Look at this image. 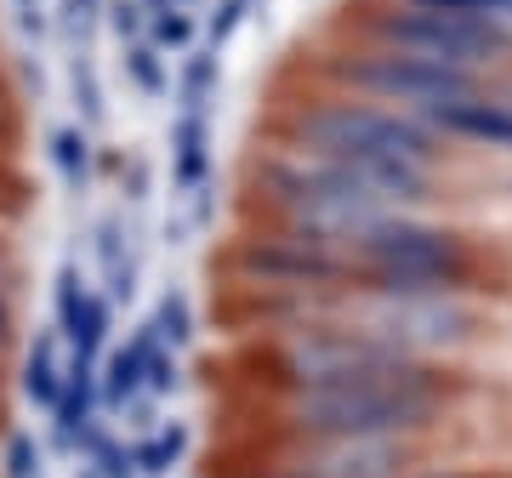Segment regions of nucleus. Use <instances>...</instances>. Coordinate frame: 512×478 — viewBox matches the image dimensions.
<instances>
[{
	"label": "nucleus",
	"mask_w": 512,
	"mask_h": 478,
	"mask_svg": "<svg viewBox=\"0 0 512 478\" xmlns=\"http://www.w3.org/2000/svg\"><path fill=\"white\" fill-rule=\"evenodd\" d=\"M274 137L308 148V154H325L336 166L370 171L382 183L416 188L427 200H450V188L467 166L444 137L421 126L416 114L370 103V97L342 92V86H319V80H313V92L285 103Z\"/></svg>",
	"instance_id": "obj_1"
},
{
	"label": "nucleus",
	"mask_w": 512,
	"mask_h": 478,
	"mask_svg": "<svg viewBox=\"0 0 512 478\" xmlns=\"http://www.w3.org/2000/svg\"><path fill=\"white\" fill-rule=\"evenodd\" d=\"M427 205H450V200H427L416 188L336 166L325 154H308V148L279 143V137L251 171V222L296 228V234L313 239H359L370 228H382L387 217L427 211Z\"/></svg>",
	"instance_id": "obj_2"
},
{
	"label": "nucleus",
	"mask_w": 512,
	"mask_h": 478,
	"mask_svg": "<svg viewBox=\"0 0 512 478\" xmlns=\"http://www.w3.org/2000/svg\"><path fill=\"white\" fill-rule=\"evenodd\" d=\"M336 251H342V291H495L490 239L456 205L387 217L359 239H336Z\"/></svg>",
	"instance_id": "obj_3"
},
{
	"label": "nucleus",
	"mask_w": 512,
	"mask_h": 478,
	"mask_svg": "<svg viewBox=\"0 0 512 478\" xmlns=\"http://www.w3.org/2000/svg\"><path fill=\"white\" fill-rule=\"evenodd\" d=\"M353 35L393 46L404 57H427V63H456V69H490L512 74V35L484 18H461V12H433L416 0H365Z\"/></svg>",
	"instance_id": "obj_4"
},
{
	"label": "nucleus",
	"mask_w": 512,
	"mask_h": 478,
	"mask_svg": "<svg viewBox=\"0 0 512 478\" xmlns=\"http://www.w3.org/2000/svg\"><path fill=\"white\" fill-rule=\"evenodd\" d=\"M12 331V313H6V302H0V336Z\"/></svg>",
	"instance_id": "obj_5"
}]
</instances>
